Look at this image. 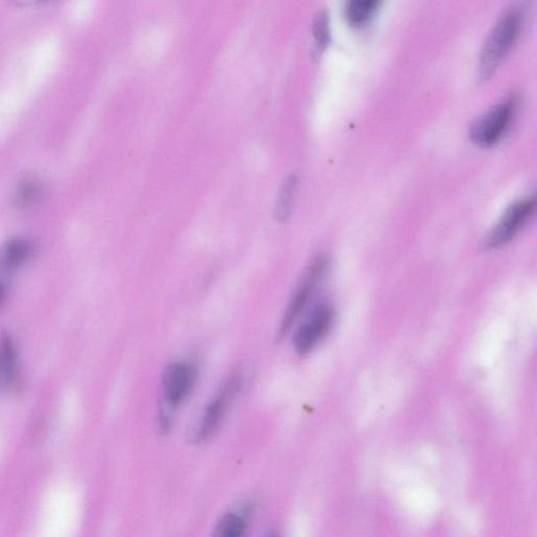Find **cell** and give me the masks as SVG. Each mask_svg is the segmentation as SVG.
Wrapping results in <instances>:
<instances>
[{
    "label": "cell",
    "mask_w": 537,
    "mask_h": 537,
    "mask_svg": "<svg viewBox=\"0 0 537 537\" xmlns=\"http://www.w3.org/2000/svg\"><path fill=\"white\" fill-rule=\"evenodd\" d=\"M198 372L192 362L176 361L165 368L162 378V397L164 401L161 414L162 429H169L171 412L183 406L192 396Z\"/></svg>",
    "instance_id": "cell-1"
},
{
    "label": "cell",
    "mask_w": 537,
    "mask_h": 537,
    "mask_svg": "<svg viewBox=\"0 0 537 537\" xmlns=\"http://www.w3.org/2000/svg\"><path fill=\"white\" fill-rule=\"evenodd\" d=\"M521 23V15L517 10L508 11L496 22L484 44L480 58V77L487 79L515 42Z\"/></svg>",
    "instance_id": "cell-2"
},
{
    "label": "cell",
    "mask_w": 537,
    "mask_h": 537,
    "mask_svg": "<svg viewBox=\"0 0 537 537\" xmlns=\"http://www.w3.org/2000/svg\"><path fill=\"white\" fill-rule=\"evenodd\" d=\"M242 377L240 373H233L219 386L215 396L208 403L200 422L193 432V441L201 443L216 434L226 415L231 403L241 390Z\"/></svg>",
    "instance_id": "cell-3"
},
{
    "label": "cell",
    "mask_w": 537,
    "mask_h": 537,
    "mask_svg": "<svg viewBox=\"0 0 537 537\" xmlns=\"http://www.w3.org/2000/svg\"><path fill=\"white\" fill-rule=\"evenodd\" d=\"M328 265L330 264H328L326 257L316 258L311 264L303 280H300L296 292L293 293L284 317H282L279 331L280 336H284L298 320V317L302 315L305 307L309 304L312 296H313L317 287H319L323 277L327 274Z\"/></svg>",
    "instance_id": "cell-4"
},
{
    "label": "cell",
    "mask_w": 537,
    "mask_h": 537,
    "mask_svg": "<svg viewBox=\"0 0 537 537\" xmlns=\"http://www.w3.org/2000/svg\"><path fill=\"white\" fill-rule=\"evenodd\" d=\"M534 206V198H527L517 201L508 208L499 223L490 231L487 239L485 240V249H496L515 238L533 215Z\"/></svg>",
    "instance_id": "cell-5"
},
{
    "label": "cell",
    "mask_w": 537,
    "mask_h": 537,
    "mask_svg": "<svg viewBox=\"0 0 537 537\" xmlns=\"http://www.w3.org/2000/svg\"><path fill=\"white\" fill-rule=\"evenodd\" d=\"M335 319L331 305L322 304L312 311L308 319L299 327L294 337V346L299 355H307L331 331Z\"/></svg>",
    "instance_id": "cell-6"
},
{
    "label": "cell",
    "mask_w": 537,
    "mask_h": 537,
    "mask_svg": "<svg viewBox=\"0 0 537 537\" xmlns=\"http://www.w3.org/2000/svg\"><path fill=\"white\" fill-rule=\"evenodd\" d=\"M512 112L511 100L496 104L472 123L470 127L472 140L483 146H492L503 135L510 122Z\"/></svg>",
    "instance_id": "cell-7"
},
{
    "label": "cell",
    "mask_w": 537,
    "mask_h": 537,
    "mask_svg": "<svg viewBox=\"0 0 537 537\" xmlns=\"http://www.w3.org/2000/svg\"><path fill=\"white\" fill-rule=\"evenodd\" d=\"M34 245L30 240L14 239L0 249V272H10L28 262L32 257Z\"/></svg>",
    "instance_id": "cell-8"
},
{
    "label": "cell",
    "mask_w": 537,
    "mask_h": 537,
    "mask_svg": "<svg viewBox=\"0 0 537 537\" xmlns=\"http://www.w3.org/2000/svg\"><path fill=\"white\" fill-rule=\"evenodd\" d=\"M296 187L297 177L296 175L288 176L281 185L279 198H277L276 201L274 213L276 219H279L280 222H285L291 215Z\"/></svg>",
    "instance_id": "cell-9"
},
{
    "label": "cell",
    "mask_w": 537,
    "mask_h": 537,
    "mask_svg": "<svg viewBox=\"0 0 537 537\" xmlns=\"http://www.w3.org/2000/svg\"><path fill=\"white\" fill-rule=\"evenodd\" d=\"M246 529V517L241 512L231 511L219 519L212 537H244Z\"/></svg>",
    "instance_id": "cell-10"
},
{
    "label": "cell",
    "mask_w": 537,
    "mask_h": 537,
    "mask_svg": "<svg viewBox=\"0 0 537 537\" xmlns=\"http://www.w3.org/2000/svg\"><path fill=\"white\" fill-rule=\"evenodd\" d=\"M0 363L4 374L5 383L14 386L17 381V355L13 342L7 333L2 335V349H0Z\"/></svg>",
    "instance_id": "cell-11"
},
{
    "label": "cell",
    "mask_w": 537,
    "mask_h": 537,
    "mask_svg": "<svg viewBox=\"0 0 537 537\" xmlns=\"http://www.w3.org/2000/svg\"><path fill=\"white\" fill-rule=\"evenodd\" d=\"M379 5L377 0H351L346 3L344 14L351 25L359 26L371 17Z\"/></svg>",
    "instance_id": "cell-12"
},
{
    "label": "cell",
    "mask_w": 537,
    "mask_h": 537,
    "mask_svg": "<svg viewBox=\"0 0 537 537\" xmlns=\"http://www.w3.org/2000/svg\"><path fill=\"white\" fill-rule=\"evenodd\" d=\"M313 33L319 50H323L330 43V23L327 10H320L314 20Z\"/></svg>",
    "instance_id": "cell-13"
},
{
    "label": "cell",
    "mask_w": 537,
    "mask_h": 537,
    "mask_svg": "<svg viewBox=\"0 0 537 537\" xmlns=\"http://www.w3.org/2000/svg\"><path fill=\"white\" fill-rule=\"evenodd\" d=\"M5 296H7V287H5L4 282L0 280V304L4 303Z\"/></svg>",
    "instance_id": "cell-14"
},
{
    "label": "cell",
    "mask_w": 537,
    "mask_h": 537,
    "mask_svg": "<svg viewBox=\"0 0 537 537\" xmlns=\"http://www.w3.org/2000/svg\"><path fill=\"white\" fill-rule=\"evenodd\" d=\"M264 537H280V536L275 533H269Z\"/></svg>",
    "instance_id": "cell-15"
},
{
    "label": "cell",
    "mask_w": 537,
    "mask_h": 537,
    "mask_svg": "<svg viewBox=\"0 0 537 537\" xmlns=\"http://www.w3.org/2000/svg\"><path fill=\"white\" fill-rule=\"evenodd\" d=\"M0 371H2V363H0Z\"/></svg>",
    "instance_id": "cell-16"
}]
</instances>
